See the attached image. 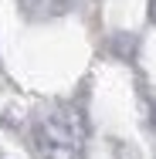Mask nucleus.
<instances>
[{
  "label": "nucleus",
  "mask_w": 156,
  "mask_h": 159,
  "mask_svg": "<svg viewBox=\"0 0 156 159\" xmlns=\"http://www.w3.org/2000/svg\"><path fill=\"white\" fill-rule=\"evenodd\" d=\"M17 7L27 20H54L71 10V0H17Z\"/></svg>",
  "instance_id": "2"
},
{
  "label": "nucleus",
  "mask_w": 156,
  "mask_h": 159,
  "mask_svg": "<svg viewBox=\"0 0 156 159\" xmlns=\"http://www.w3.org/2000/svg\"><path fill=\"white\" fill-rule=\"evenodd\" d=\"M136 48H139V37L136 34H116L109 41V51L119 58V61H132L136 58Z\"/></svg>",
  "instance_id": "3"
},
{
  "label": "nucleus",
  "mask_w": 156,
  "mask_h": 159,
  "mask_svg": "<svg viewBox=\"0 0 156 159\" xmlns=\"http://www.w3.org/2000/svg\"><path fill=\"white\" fill-rule=\"evenodd\" d=\"M37 149L44 159H85L88 125L75 105H54L37 122Z\"/></svg>",
  "instance_id": "1"
},
{
  "label": "nucleus",
  "mask_w": 156,
  "mask_h": 159,
  "mask_svg": "<svg viewBox=\"0 0 156 159\" xmlns=\"http://www.w3.org/2000/svg\"><path fill=\"white\" fill-rule=\"evenodd\" d=\"M149 129H153V135H156V98L149 102Z\"/></svg>",
  "instance_id": "4"
},
{
  "label": "nucleus",
  "mask_w": 156,
  "mask_h": 159,
  "mask_svg": "<svg viewBox=\"0 0 156 159\" xmlns=\"http://www.w3.org/2000/svg\"><path fill=\"white\" fill-rule=\"evenodd\" d=\"M149 20L156 24V0H149Z\"/></svg>",
  "instance_id": "5"
}]
</instances>
